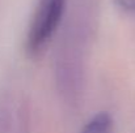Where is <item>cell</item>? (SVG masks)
<instances>
[{
	"label": "cell",
	"instance_id": "1",
	"mask_svg": "<svg viewBox=\"0 0 135 133\" xmlns=\"http://www.w3.org/2000/svg\"><path fill=\"white\" fill-rule=\"evenodd\" d=\"M64 5L66 0H41L28 35L29 52H38L51 38L63 16Z\"/></svg>",
	"mask_w": 135,
	"mask_h": 133
},
{
	"label": "cell",
	"instance_id": "2",
	"mask_svg": "<svg viewBox=\"0 0 135 133\" xmlns=\"http://www.w3.org/2000/svg\"><path fill=\"white\" fill-rule=\"evenodd\" d=\"M112 132V119L108 114L101 112L90 119L80 133H110Z\"/></svg>",
	"mask_w": 135,
	"mask_h": 133
},
{
	"label": "cell",
	"instance_id": "3",
	"mask_svg": "<svg viewBox=\"0 0 135 133\" xmlns=\"http://www.w3.org/2000/svg\"><path fill=\"white\" fill-rule=\"evenodd\" d=\"M117 3L123 8L125 10L129 12H135V0H117Z\"/></svg>",
	"mask_w": 135,
	"mask_h": 133
}]
</instances>
